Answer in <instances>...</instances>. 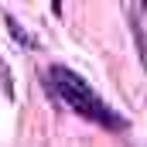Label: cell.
<instances>
[{
    "mask_svg": "<svg viewBox=\"0 0 147 147\" xmlns=\"http://www.w3.org/2000/svg\"><path fill=\"white\" fill-rule=\"evenodd\" d=\"M51 86H55V92L62 96V103L75 110L79 116H86V120H92V123H99V127H106V130H127V120L120 116L116 110H110L72 69H65V65H51Z\"/></svg>",
    "mask_w": 147,
    "mask_h": 147,
    "instance_id": "obj_1",
    "label": "cell"
},
{
    "mask_svg": "<svg viewBox=\"0 0 147 147\" xmlns=\"http://www.w3.org/2000/svg\"><path fill=\"white\" fill-rule=\"evenodd\" d=\"M3 24H7V31H10V34L17 38L21 45H34V38L28 34V31H24V28H21V24H17V21H14V17L7 14V10H3Z\"/></svg>",
    "mask_w": 147,
    "mask_h": 147,
    "instance_id": "obj_2",
    "label": "cell"
}]
</instances>
